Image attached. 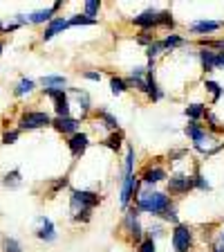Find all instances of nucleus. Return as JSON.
I'll return each mask as SVG.
<instances>
[{"instance_id":"12","label":"nucleus","mask_w":224,"mask_h":252,"mask_svg":"<svg viewBox=\"0 0 224 252\" xmlns=\"http://www.w3.org/2000/svg\"><path fill=\"white\" fill-rule=\"evenodd\" d=\"M54 126H56L61 133H76L78 122L72 120V117H58V120L54 122Z\"/></svg>"},{"instance_id":"22","label":"nucleus","mask_w":224,"mask_h":252,"mask_svg":"<svg viewBox=\"0 0 224 252\" xmlns=\"http://www.w3.org/2000/svg\"><path fill=\"white\" fill-rule=\"evenodd\" d=\"M121 140H124V135H121V133H117V135H112V137H108V140H105V147L119 149L121 147Z\"/></svg>"},{"instance_id":"15","label":"nucleus","mask_w":224,"mask_h":252,"mask_svg":"<svg viewBox=\"0 0 224 252\" xmlns=\"http://www.w3.org/2000/svg\"><path fill=\"white\" fill-rule=\"evenodd\" d=\"M162 178H166V173H164V169H148V171L144 173V180H146L148 185L159 183Z\"/></svg>"},{"instance_id":"28","label":"nucleus","mask_w":224,"mask_h":252,"mask_svg":"<svg viewBox=\"0 0 224 252\" xmlns=\"http://www.w3.org/2000/svg\"><path fill=\"white\" fill-rule=\"evenodd\" d=\"M16 140H18V131H7L5 135H2V142H5V144H14Z\"/></svg>"},{"instance_id":"31","label":"nucleus","mask_w":224,"mask_h":252,"mask_svg":"<svg viewBox=\"0 0 224 252\" xmlns=\"http://www.w3.org/2000/svg\"><path fill=\"white\" fill-rule=\"evenodd\" d=\"M162 214H164V219H166V220H173V223H177V214H175V210H171V207H168V210H164Z\"/></svg>"},{"instance_id":"27","label":"nucleus","mask_w":224,"mask_h":252,"mask_svg":"<svg viewBox=\"0 0 224 252\" xmlns=\"http://www.w3.org/2000/svg\"><path fill=\"white\" fill-rule=\"evenodd\" d=\"M182 43H184V41H182L179 36H168L166 41L162 43V45H164V47H175V45H182Z\"/></svg>"},{"instance_id":"23","label":"nucleus","mask_w":224,"mask_h":252,"mask_svg":"<svg viewBox=\"0 0 224 252\" xmlns=\"http://www.w3.org/2000/svg\"><path fill=\"white\" fill-rule=\"evenodd\" d=\"M5 252H23L21 243L16 241V239H5Z\"/></svg>"},{"instance_id":"11","label":"nucleus","mask_w":224,"mask_h":252,"mask_svg":"<svg viewBox=\"0 0 224 252\" xmlns=\"http://www.w3.org/2000/svg\"><path fill=\"white\" fill-rule=\"evenodd\" d=\"M58 7H61V2H54L50 9H43V11H36V14H31L27 21H29V23H45V21H52V14L58 9Z\"/></svg>"},{"instance_id":"16","label":"nucleus","mask_w":224,"mask_h":252,"mask_svg":"<svg viewBox=\"0 0 224 252\" xmlns=\"http://www.w3.org/2000/svg\"><path fill=\"white\" fill-rule=\"evenodd\" d=\"M31 90H34V81H31V79H21V84L16 86V94H18V97L31 93Z\"/></svg>"},{"instance_id":"7","label":"nucleus","mask_w":224,"mask_h":252,"mask_svg":"<svg viewBox=\"0 0 224 252\" xmlns=\"http://www.w3.org/2000/svg\"><path fill=\"white\" fill-rule=\"evenodd\" d=\"M85 149H88V135H85V133H74L72 140H70V151H72V156L78 158Z\"/></svg>"},{"instance_id":"13","label":"nucleus","mask_w":224,"mask_h":252,"mask_svg":"<svg viewBox=\"0 0 224 252\" xmlns=\"http://www.w3.org/2000/svg\"><path fill=\"white\" fill-rule=\"evenodd\" d=\"M222 27V23H215V21H202V23H193L191 25V32L195 34H206V32H215Z\"/></svg>"},{"instance_id":"32","label":"nucleus","mask_w":224,"mask_h":252,"mask_svg":"<svg viewBox=\"0 0 224 252\" xmlns=\"http://www.w3.org/2000/svg\"><path fill=\"white\" fill-rule=\"evenodd\" d=\"M215 252H224V232H222V234H220L218 243H215Z\"/></svg>"},{"instance_id":"5","label":"nucleus","mask_w":224,"mask_h":252,"mask_svg":"<svg viewBox=\"0 0 224 252\" xmlns=\"http://www.w3.org/2000/svg\"><path fill=\"white\" fill-rule=\"evenodd\" d=\"M191 239H193V234H191V230L186 225H177L175 232H173V246H175L177 252H186L191 248Z\"/></svg>"},{"instance_id":"34","label":"nucleus","mask_w":224,"mask_h":252,"mask_svg":"<svg viewBox=\"0 0 224 252\" xmlns=\"http://www.w3.org/2000/svg\"><path fill=\"white\" fill-rule=\"evenodd\" d=\"M2 47H5V45H2V43H0V54H2Z\"/></svg>"},{"instance_id":"6","label":"nucleus","mask_w":224,"mask_h":252,"mask_svg":"<svg viewBox=\"0 0 224 252\" xmlns=\"http://www.w3.org/2000/svg\"><path fill=\"white\" fill-rule=\"evenodd\" d=\"M202 57V63L206 70H213L218 65H224V52H213V50H202L199 52Z\"/></svg>"},{"instance_id":"21","label":"nucleus","mask_w":224,"mask_h":252,"mask_svg":"<svg viewBox=\"0 0 224 252\" xmlns=\"http://www.w3.org/2000/svg\"><path fill=\"white\" fill-rule=\"evenodd\" d=\"M110 88H112V93H115V94H121V93H124V90H125V81H124V79H112V81H110Z\"/></svg>"},{"instance_id":"9","label":"nucleus","mask_w":224,"mask_h":252,"mask_svg":"<svg viewBox=\"0 0 224 252\" xmlns=\"http://www.w3.org/2000/svg\"><path fill=\"white\" fill-rule=\"evenodd\" d=\"M65 27H68V21H65V18H54V21L47 25V30L43 32V41H50V38H54L58 32H63Z\"/></svg>"},{"instance_id":"25","label":"nucleus","mask_w":224,"mask_h":252,"mask_svg":"<svg viewBox=\"0 0 224 252\" xmlns=\"http://www.w3.org/2000/svg\"><path fill=\"white\" fill-rule=\"evenodd\" d=\"M206 90H211V93H213V101H218L220 94H222V88H220L215 81H206Z\"/></svg>"},{"instance_id":"29","label":"nucleus","mask_w":224,"mask_h":252,"mask_svg":"<svg viewBox=\"0 0 224 252\" xmlns=\"http://www.w3.org/2000/svg\"><path fill=\"white\" fill-rule=\"evenodd\" d=\"M162 50H164V45H162V43H152V45L150 47H148V57H157V54H159V52H162Z\"/></svg>"},{"instance_id":"17","label":"nucleus","mask_w":224,"mask_h":252,"mask_svg":"<svg viewBox=\"0 0 224 252\" xmlns=\"http://www.w3.org/2000/svg\"><path fill=\"white\" fill-rule=\"evenodd\" d=\"M186 135H191V137H193V142H195V144H198V142L202 140V137L206 135V133H204L198 124H188V126H186Z\"/></svg>"},{"instance_id":"18","label":"nucleus","mask_w":224,"mask_h":252,"mask_svg":"<svg viewBox=\"0 0 224 252\" xmlns=\"http://www.w3.org/2000/svg\"><path fill=\"white\" fill-rule=\"evenodd\" d=\"M186 115L193 117V120H198V117L204 115V106H202V104H191V106L186 108Z\"/></svg>"},{"instance_id":"14","label":"nucleus","mask_w":224,"mask_h":252,"mask_svg":"<svg viewBox=\"0 0 224 252\" xmlns=\"http://www.w3.org/2000/svg\"><path fill=\"white\" fill-rule=\"evenodd\" d=\"M41 84L45 86V90H63V86H65V79L50 74V77H43L41 79Z\"/></svg>"},{"instance_id":"24","label":"nucleus","mask_w":224,"mask_h":252,"mask_svg":"<svg viewBox=\"0 0 224 252\" xmlns=\"http://www.w3.org/2000/svg\"><path fill=\"white\" fill-rule=\"evenodd\" d=\"M99 117H103V122H105V126H108V128H117V124H119V122L110 115V113H105V110H101Z\"/></svg>"},{"instance_id":"8","label":"nucleus","mask_w":224,"mask_h":252,"mask_svg":"<svg viewBox=\"0 0 224 252\" xmlns=\"http://www.w3.org/2000/svg\"><path fill=\"white\" fill-rule=\"evenodd\" d=\"M193 185H195V178H191V176H175V178H171V189L177 191V194L188 191Z\"/></svg>"},{"instance_id":"10","label":"nucleus","mask_w":224,"mask_h":252,"mask_svg":"<svg viewBox=\"0 0 224 252\" xmlns=\"http://www.w3.org/2000/svg\"><path fill=\"white\" fill-rule=\"evenodd\" d=\"M38 239H45V241H54L56 239V232L50 219H41V227H38Z\"/></svg>"},{"instance_id":"4","label":"nucleus","mask_w":224,"mask_h":252,"mask_svg":"<svg viewBox=\"0 0 224 252\" xmlns=\"http://www.w3.org/2000/svg\"><path fill=\"white\" fill-rule=\"evenodd\" d=\"M50 124H52V120H50L47 113H25L21 117V128H27V131L41 128V126H50Z\"/></svg>"},{"instance_id":"20","label":"nucleus","mask_w":224,"mask_h":252,"mask_svg":"<svg viewBox=\"0 0 224 252\" xmlns=\"http://www.w3.org/2000/svg\"><path fill=\"white\" fill-rule=\"evenodd\" d=\"M68 25H94V18H88L85 14H83V16L78 14V16H74V18L68 23Z\"/></svg>"},{"instance_id":"30","label":"nucleus","mask_w":224,"mask_h":252,"mask_svg":"<svg viewBox=\"0 0 224 252\" xmlns=\"http://www.w3.org/2000/svg\"><path fill=\"white\" fill-rule=\"evenodd\" d=\"M139 252H155V241H152V239L144 241L141 243V248H139Z\"/></svg>"},{"instance_id":"19","label":"nucleus","mask_w":224,"mask_h":252,"mask_svg":"<svg viewBox=\"0 0 224 252\" xmlns=\"http://www.w3.org/2000/svg\"><path fill=\"white\" fill-rule=\"evenodd\" d=\"M99 7H101L99 0H88V2H85V16H88V18H92V16L99 11Z\"/></svg>"},{"instance_id":"33","label":"nucleus","mask_w":224,"mask_h":252,"mask_svg":"<svg viewBox=\"0 0 224 252\" xmlns=\"http://www.w3.org/2000/svg\"><path fill=\"white\" fill-rule=\"evenodd\" d=\"M85 79H90V81H101V74L99 72H85Z\"/></svg>"},{"instance_id":"2","label":"nucleus","mask_w":224,"mask_h":252,"mask_svg":"<svg viewBox=\"0 0 224 252\" xmlns=\"http://www.w3.org/2000/svg\"><path fill=\"white\" fill-rule=\"evenodd\" d=\"M97 203H99V196L92 194V191H74L72 194V212L74 214L78 212V207H81L83 214H88Z\"/></svg>"},{"instance_id":"1","label":"nucleus","mask_w":224,"mask_h":252,"mask_svg":"<svg viewBox=\"0 0 224 252\" xmlns=\"http://www.w3.org/2000/svg\"><path fill=\"white\" fill-rule=\"evenodd\" d=\"M137 205H139V210L148 212V214H162L164 210L171 207V200L162 191H146L137 198Z\"/></svg>"},{"instance_id":"3","label":"nucleus","mask_w":224,"mask_h":252,"mask_svg":"<svg viewBox=\"0 0 224 252\" xmlns=\"http://www.w3.org/2000/svg\"><path fill=\"white\" fill-rule=\"evenodd\" d=\"M159 23H164V25H173L171 14H168V11L157 14V11L148 9V11H144L141 16H137L135 18V25H139V27H152V25H159Z\"/></svg>"},{"instance_id":"26","label":"nucleus","mask_w":224,"mask_h":252,"mask_svg":"<svg viewBox=\"0 0 224 252\" xmlns=\"http://www.w3.org/2000/svg\"><path fill=\"white\" fill-rule=\"evenodd\" d=\"M18 178H21V173H18V171H11L9 176H7V178H5V185H7V187H9V185H11V187H14V185H18V183H21V180H18Z\"/></svg>"}]
</instances>
